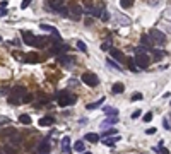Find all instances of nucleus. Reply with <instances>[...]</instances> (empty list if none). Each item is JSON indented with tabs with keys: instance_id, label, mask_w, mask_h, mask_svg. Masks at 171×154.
Here are the masks:
<instances>
[{
	"instance_id": "obj_35",
	"label": "nucleus",
	"mask_w": 171,
	"mask_h": 154,
	"mask_svg": "<svg viewBox=\"0 0 171 154\" xmlns=\"http://www.w3.org/2000/svg\"><path fill=\"white\" fill-rule=\"evenodd\" d=\"M31 101H33V94H31V93H26V94L22 96L21 103H31Z\"/></svg>"
},
{
	"instance_id": "obj_24",
	"label": "nucleus",
	"mask_w": 171,
	"mask_h": 154,
	"mask_svg": "<svg viewBox=\"0 0 171 154\" xmlns=\"http://www.w3.org/2000/svg\"><path fill=\"white\" fill-rule=\"evenodd\" d=\"M64 0H48V5H50V11H57L60 5H62Z\"/></svg>"
},
{
	"instance_id": "obj_20",
	"label": "nucleus",
	"mask_w": 171,
	"mask_h": 154,
	"mask_svg": "<svg viewBox=\"0 0 171 154\" xmlns=\"http://www.w3.org/2000/svg\"><path fill=\"white\" fill-rule=\"evenodd\" d=\"M111 91H113V94H122L123 91H125V86L122 82H117V84H113Z\"/></svg>"
},
{
	"instance_id": "obj_50",
	"label": "nucleus",
	"mask_w": 171,
	"mask_h": 154,
	"mask_svg": "<svg viewBox=\"0 0 171 154\" xmlns=\"http://www.w3.org/2000/svg\"><path fill=\"white\" fill-rule=\"evenodd\" d=\"M82 154H91V152H82Z\"/></svg>"
},
{
	"instance_id": "obj_40",
	"label": "nucleus",
	"mask_w": 171,
	"mask_h": 154,
	"mask_svg": "<svg viewBox=\"0 0 171 154\" xmlns=\"http://www.w3.org/2000/svg\"><path fill=\"white\" fill-rule=\"evenodd\" d=\"M151 120H152V113H145V115H144V122H151Z\"/></svg>"
},
{
	"instance_id": "obj_6",
	"label": "nucleus",
	"mask_w": 171,
	"mask_h": 154,
	"mask_svg": "<svg viewBox=\"0 0 171 154\" xmlns=\"http://www.w3.org/2000/svg\"><path fill=\"white\" fill-rule=\"evenodd\" d=\"M149 36L152 38V41L157 43V45H164V43H166V36H164V33H161L159 29H151Z\"/></svg>"
},
{
	"instance_id": "obj_21",
	"label": "nucleus",
	"mask_w": 171,
	"mask_h": 154,
	"mask_svg": "<svg viewBox=\"0 0 171 154\" xmlns=\"http://www.w3.org/2000/svg\"><path fill=\"white\" fill-rule=\"evenodd\" d=\"M86 140L87 142H91V144H96V142H99V135L98 134H86Z\"/></svg>"
},
{
	"instance_id": "obj_38",
	"label": "nucleus",
	"mask_w": 171,
	"mask_h": 154,
	"mask_svg": "<svg viewBox=\"0 0 171 154\" xmlns=\"http://www.w3.org/2000/svg\"><path fill=\"white\" fill-rule=\"evenodd\" d=\"M77 48H79L80 52H87V46H86L84 41H77Z\"/></svg>"
},
{
	"instance_id": "obj_11",
	"label": "nucleus",
	"mask_w": 171,
	"mask_h": 154,
	"mask_svg": "<svg viewBox=\"0 0 171 154\" xmlns=\"http://www.w3.org/2000/svg\"><path fill=\"white\" fill-rule=\"evenodd\" d=\"M110 53H111V58L117 60V62H125V60H127L122 50H115V48H111V50H110Z\"/></svg>"
},
{
	"instance_id": "obj_18",
	"label": "nucleus",
	"mask_w": 171,
	"mask_h": 154,
	"mask_svg": "<svg viewBox=\"0 0 171 154\" xmlns=\"http://www.w3.org/2000/svg\"><path fill=\"white\" fill-rule=\"evenodd\" d=\"M55 123V118L53 117H43L39 120V127H50V125H53Z\"/></svg>"
},
{
	"instance_id": "obj_51",
	"label": "nucleus",
	"mask_w": 171,
	"mask_h": 154,
	"mask_svg": "<svg viewBox=\"0 0 171 154\" xmlns=\"http://www.w3.org/2000/svg\"><path fill=\"white\" fill-rule=\"evenodd\" d=\"M0 41H2V36H0Z\"/></svg>"
},
{
	"instance_id": "obj_2",
	"label": "nucleus",
	"mask_w": 171,
	"mask_h": 154,
	"mask_svg": "<svg viewBox=\"0 0 171 154\" xmlns=\"http://www.w3.org/2000/svg\"><path fill=\"white\" fill-rule=\"evenodd\" d=\"M75 101H77V96L70 94L69 91H62L58 94V106H72V105H75Z\"/></svg>"
},
{
	"instance_id": "obj_48",
	"label": "nucleus",
	"mask_w": 171,
	"mask_h": 154,
	"mask_svg": "<svg viewBox=\"0 0 171 154\" xmlns=\"http://www.w3.org/2000/svg\"><path fill=\"white\" fill-rule=\"evenodd\" d=\"M92 24V17H87V19H86V26H91Z\"/></svg>"
},
{
	"instance_id": "obj_13",
	"label": "nucleus",
	"mask_w": 171,
	"mask_h": 154,
	"mask_svg": "<svg viewBox=\"0 0 171 154\" xmlns=\"http://www.w3.org/2000/svg\"><path fill=\"white\" fill-rule=\"evenodd\" d=\"M58 62L60 64H64V65H72L75 62V58L74 57H70V55H58Z\"/></svg>"
},
{
	"instance_id": "obj_32",
	"label": "nucleus",
	"mask_w": 171,
	"mask_h": 154,
	"mask_svg": "<svg viewBox=\"0 0 171 154\" xmlns=\"http://www.w3.org/2000/svg\"><path fill=\"white\" fill-rule=\"evenodd\" d=\"M75 151H77V152H84V149H86V146H84V142H82V140H77V142H75Z\"/></svg>"
},
{
	"instance_id": "obj_45",
	"label": "nucleus",
	"mask_w": 171,
	"mask_h": 154,
	"mask_svg": "<svg viewBox=\"0 0 171 154\" xmlns=\"http://www.w3.org/2000/svg\"><path fill=\"white\" fill-rule=\"evenodd\" d=\"M140 117V110H135L134 113H132V118H139Z\"/></svg>"
},
{
	"instance_id": "obj_16",
	"label": "nucleus",
	"mask_w": 171,
	"mask_h": 154,
	"mask_svg": "<svg viewBox=\"0 0 171 154\" xmlns=\"http://www.w3.org/2000/svg\"><path fill=\"white\" fill-rule=\"evenodd\" d=\"M62 152H64V154H70V137H64V139H62Z\"/></svg>"
},
{
	"instance_id": "obj_23",
	"label": "nucleus",
	"mask_w": 171,
	"mask_h": 154,
	"mask_svg": "<svg viewBox=\"0 0 171 154\" xmlns=\"http://www.w3.org/2000/svg\"><path fill=\"white\" fill-rule=\"evenodd\" d=\"M103 103H104V96H103V98H99L96 103H89V105H86V108H87V110H96V108L99 106V105H103Z\"/></svg>"
},
{
	"instance_id": "obj_34",
	"label": "nucleus",
	"mask_w": 171,
	"mask_h": 154,
	"mask_svg": "<svg viewBox=\"0 0 171 154\" xmlns=\"http://www.w3.org/2000/svg\"><path fill=\"white\" fill-rule=\"evenodd\" d=\"M120 4H122L123 9H130V7L134 5V0H120Z\"/></svg>"
},
{
	"instance_id": "obj_29",
	"label": "nucleus",
	"mask_w": 171,
	"mask_h": 154,
	"mask_svg": "<svg viewBox=\"0 0 171 154\" xmlns=\"http://www.w3.org/2000/svg\"><path fill=\"white\" fill-rule=\"evenodd\" d=\"M19 122L24 123V125H31V117H29V115H21V117H19Z\"/></svg>"
},
{
	"instance_id": "obj_37",
	"label": "nucleus",
	"mask_w": 171,
	"mask_h": 154,
	"mask_svg": "<svg viewBox=\"0 0 171 154\" xmlns=\"http://www.w3.org/2000/svg\"><path fill=\"white\" fill-rule=\"evenodd\" d=\"M106 64L110 65V67H113V69H117V70H122V67H120V65H117V64H115V62H113L111 58H108V60H106Z\"/></svg>"
},
{
	"instance_id": "obj_19",
	"label": "nucleus",
	"mask_w": 171,
	"mask_h": 154,
	"mask_svg": "<svg viewBox=\"0 0 171 154\" xmlns=\"http://www.w3.org/2000/svg\"><path fill=\"white\" fill-rule=\"evenodd\" d=\"M113 123H118V117H108L106 120L101 122V128L108 127V125H113Z\"/></svg>"
},
{
	"instance_id": "obj_22",
	"label": "nucleus",
	"mask_w": 171,
	"mask_h": 154,
	"mask_svg": "<svg viewBox=\"0 0 171 154\" xmlns=\"http://www.w3.org/2000/svg\"><path fill=\"white\" fill-rule=\"evenodd\" d=\"M103 112L106 113L108 117H118V110H117V108H111V106H104V108H103Z\"/></svg>"
},
{
	"instance_id": "obj_5",
	"label": "nucleus",
	"mask_w": 171,
	"mask_h": 154,
	"mask_svg": "<svg viewBox=\"0 0 171 154\" xmlns=\"http://www.w3.org/2000/svg\"><path fill=\"white\" fill-rule=\"evenodd\" d=\"M67 9H69V16L72 17V19H75V21H79L80 17H82V14H84L82 7H80L79 4H75V2H72Z\"/></svg>"
},
{
	"instance_id": "obj_1",
	"label": "nucleus",
	"mask_w": 171,
	"mask_h": 154,
	"mask_svg": "<svg viewBox=\"0 0 171 154\" xmlns=\"http://www.w3.org/2000/svg\"><path fill=\"white\" fill-rule=\"evenodd\" d=\"M24 94H26V87H24V86H16L12 91H9V94H7V101H9L11 105H19Z\"/></svg>"
},
{
	"instance_id": "obj_3",
	"label": "nucleus",
	"mask_w": 171,
	"mask_h": 154,
	"mask_svg": "<svg viewBox=\"0 0 171 154\" xmlns=\"http://www.w3.org/2000/svg\"><path fill=\"white\" fill-rule=\"evenodd\" d=\"M135 65H137V69H147L151 64V58L147 53H135Z\"/></svg>"
},
{
	"instance_id": "obj_4",
	"label": "nucleus",
	"mask_w": 171,
	"mask_h": 154,
	"mask_svg": "<svg viewBox=\"0 0 171 154\" xmlns=\"http://www.w3.org/2000/svg\"><path fill=\"white\" fill-rule=\"evenodd\" d=\"M82 82L87 84L89 87H96V86L99 84V79H98V75L94 74V72H84V74H82Z\"/></svg>"
},
{
	"instance_id": "obj_33",
	"label": "nucleus",
	"mask_w": 171,
	"mask_h": 154,
	"mask_svg": "<svg viewBox=\"0 0 171 154\" xmlns=\"http://www.w3.org/2000/svg\"><path fill=\"white\" fill-rule=\"evenodd\" d=\"M117 128H108V130H104V132H103V139L104 137H110V135H117Z\"/></svg>"
},
{
	"instance_id": "obj_49",
	"label": "nucleus",
	"mask_w": 171,
	"mask_h": 154,
	"mask_svg": "<svg viewBox=\"0 0 171 154\" xmlns=\"http://www.w3.org/2000/svg\"><path fill=\"white\" fill-rule=\"evenodd\" d=\"M5 122L9 123V118H0V123H5Z\"/></svg>"
},
{
	"instance_id": "obj_17",
	"label": "nucleus",
	"mask_w": 171,
	"mask_h": 154,
	"mask_svg": "<svg viewBox=\"0 0 171 154\" xmlns=\"http://www.w3.org/2000/svg\"><path fill=\"white\" fill-rule=\"evenodd\" d=\"M39 27H41V31H48V33H51L53 36H60V34H58V31H57V29H55L53 26H48V24L41 22V24H39Z\"/></svg>"
},
{
	"instance_id": "obj_41",
	"label": "nucleus",
	"mask_w": 171,
	"mask_h": 154,
	"mask_svg": "<svg viewBox=\"0 0 171 154\" xmlns=\"http://www.w3.org/2000/svg\"><path fill=\"white\" fill-rule=\"evenodd\" d=\"M99 17H101L103 21H108V19H110V14H108V12H104V11H103V12H101V16H99Z\"/></svg>"
},
{
	"instance_id": "obj_27",
	"label": "nucleus",
	"mask_w": 171,
	"mask_h": 154,
	"mask_svg": "<svg viewBox=\"0 0 171 154\" xmlns=\"http://www.w3.org/2000/svg\"><path fill=\"white\" fill-rule=\"evenodd\" d=\"M55 12H57V14H60L62 17H67V16H69V9H67L65 5H60V7H58V9H57Z\"/></svg>"
},
{
	"instance_id": "obj_31",
	"label": "nucleus",
	"mask_w": 171,
	"mask_h": 154,
	"mask_svg": "<svg viewBox=\"0 0 171 154\" xmlns=\"http://www.w3.org/2000/svg\"><path fill=\"white\" fill-rule=\"evenodd\" d=\"M125 62H127V65H128V69L132 70V72H137V70H139V69H137V65H135V62H134V60H132V58H128V60H125Z\"/></svg>"
},
{
	"instance_id": "obj_36",
	"label": "nucleus",
	"mask_w": 171,
	"mask_h": 154,
	"mask_svg": "<svg viewBox=\"0 0 171 154\" xmlns=\"http://www.w3.org/2000/svg\"><path fill=\"white\" fill-rule=\"evenodd\" d=\"M151 52H154V58L156 60H161L164 57V52H157V50H151Z\"/></svg>"
},
{
	"instance_id": "obj_10",
	"label": "nucleus",
	"mask_w": 171,
	"mask_h": 154,
	"mask_svg": "<svg viewBox=\"0 0 171 154\" xmlns=\"http://www.w3.org/2000/svg\"><path fill=\"white\" fill-rule=\"evenodd\" d=\"M48 43V36H34V43L33 46L34 48H45Z\"/></svg>"
},
{
	"instance_id": "obj_7",
	"label": "nucleus",
	"mask_w": 171,
	"mask_h": 154,
	"mask_svg": "<svg viewBox=\"0 0 171 154\" xmlns=\"http://www.w3.org/2000/svg\"><path fill=\"white\" fill-rule=\"evenodd\" d=\"M50 139L46 137V139H43L41 142L38 144V147L34 149V152L36 154H50Z\"/></svg>"
},
{
	"instance_id": "obj_25",
	"label": "nucleus",
	"mask_w": 171,
	"mask_h": 154,
	"mask_svg": "<svg viewBox=\"0 0 171 154\" xmlns=\"http://www.w3.org/2000/svg\"><path fill=\"white\" fill-rule=\"evenodd\" d=\"M111 45H113L111 38H108V39H104V41L101 43V50L103 52H108V50H111Z\"/></svg>"
},
{
	"instance_id": "obj_28",
	"label": "nucleus",
	"mask_w": 171,
	"mask_h": 154,
	"mask_svg": "<svg viewBox=\"0 0 171 154\" xmlns=\"http://www.w3.org/2000/svg\"><path fill=\"white\" fill-rule=\"evenodd\" d=\"M104 11V9H103V5H99V7H92V11H91V14L94 17H99L101 16V12Z\"/></svg>"
},
{
	"instance_id": "obj_42",
	"label": "nucleus",
	"mask_w": 171,
	"mask_h": 154,
	"mask_svg": "<svg viewBox=\"0 0 171 154\" xmlns=\"http://www.w3.org/2000/svg\"><path fill=\"white\" fill-rule=\"evenodd\" d=\"M29 4H31V0H22L21 9H26V7H29Z\"/></svg>"
},
{
	"instance_id": "obj_43",
	"label": "nucleus",
	"mask_w": 171,
	"mask_h": 154,
	"mask_svg": "<svg viewBox=\"0 0 171 154\" xmlns=\"http://www.w3.org/2000/svg\"><path fill=\"white\" fill-rule=\"evenodd\" d=\"M132 99H134V101H139V99H142V94H140V93H135V94L132 96Z\"/></svg>"
},
{
	"instance_id": "obj_14",
	"label": "nucleus",
	"mask_w": 171,
	"mask_h": 154,
	"mask_svg": "<svg viewBox=\"0 0 171 154\" xmlns=\"http://www.w3.org/2000/svg\"><path fill=\"white\" fill-rule=\"evenodd\" d=\"M118 140H120V135L117 134V135H113V137H104V139H103V144H104V146H110V147H113V146H115Z\"/></svg>"
},
{
	"instance_id": "obj_44",
	"label": "nucleus",
	"mask_w": 171,
	"mask_h": 154,
	"mask_svg": "<svg viewBox=\"0 0 171 154\" xmlns=\"http://www.w3.org/2000/svg\"><path fill=\"white\" fill-rule=\"evenodd\" d=\"M156 132H157L156 128H147V130H145V134H147V135H154Z\"/></svg>"
},
{
	"instance_id": "obj_26",
	"label": "nucleus",
	"mask_w": 171,
	"mask_h": 154,
	"mask_svg": "<svg viewBox=\"0 0 171 154\" xmlns=\"http://www.w3.org/2000/svg\"><path fill=\"white\" fill-rule=\"evenodd\" d=\"M92 0H84V9L82 11L84 12H87V14H91V11H92Z\"/></svg>"
},
{
	"instance_id": "obj_15",
	"label": "nucleus",
	"mask_w": 171,
	"mask_h": 154,
	"mask_svg": "<svg viewBox=\"0 0 171 154\" xmlns=\"http://www.w3.org/2000/svg\"><path fill=\"white\" fill-rule=\"evenodd\" d=\"M22 39H24L26 45L33 46V43H34V34H31L29 31H24V33H22Z\"/></svg>"
},
{
	"instance_id": "obj_12",
	"label": "nucleus",
	"mask_w": 171,
	"mask_h": 154,
	"mask_svg": "<svg viewBox=\"0 0 171 154\" xmlns=\"http://www.w3.org/2000/svg\"><path fill=\"white\" fill-rule=\"evenodd\" d=\"M38 60H39V57H38L36 52H29V53H26V57H24V62H26V64H38Z\"/></svg>"
},
{
	"instance_id": "obj_8",
	"label": "nucleus",
	"mask_w": 171,
	"mask_h": 154,
	"mask_svg": "<svg viewBox=\"0 0 171 154\" xmlns=\"http://www.w3.org/2000/svg\"><path fill=\"white\" fill-rule=\"evenodd\" d=\"M140 45L144 48H147V52H151V50L154 48V41H152V38H151L149 34H142V36H140Z\"/></svg>"
},
{
	"instance_id": "obj_47",
	"label": "nucleus",
	"mask_w": 171,
	"mask_h": 154,
	"mask_svg": "<svg viewBox=\"0 0 171 154\" xmlns=\"http://www.w3.org/2000/svg\"><path fill=\"white\" fill-rule=\"evenodd\" d=\"M0 94H9V87H2V89H0Z\"/></svg>"
},
{
	"instance_id": "obj_30",
	"label": "nucleus",
	"mask_w": 171,
	"mask_h": 154,
	"mask_svg": "<svg viewBox=\"0 0 171 154\" xmlns=\"http://www.w3.org/2000/svg\"><path fill=\"white\" fill-rule=\"evenodd\" d=\"M2 149V152L4 154H17V151L16 149H12L11 146H4V147H0Z\"/></svg>"
},
{
	"instance_id": "obj_39",
	"label": "nucleus",
	"mask_w": 171,
	"mask_h": 154,
	"mask_svg": "<svg viewBox=\"0 0 171 154\" xmlns=\"http://www.w3.org/2000/svg\"><path fill=\"white\" fill-rule=\"evenodd\" d=\"M154 151L159 152V154H169V151H168L166 147H154Z\"/></svg>"
},
{
	"instance_id": "obj_9",
	"label": "nucleus",
	"mask_w": 171,
	"mask_h": 154,
	"mask_svg": "<svg viewBox=\"0 0 171 154\" xmlns=\"http://www.w3.org/2000/svg\"><path fill=\"white\" fill-rule=\"evenodd\" d=\"M22 137H21V134H17L16 130L12 134H9V137H7V142L11 144V146H17V144H21Z\"/></svg>"
},
{
	"instance_id": "obj_46",
	"label": "nucleus",
	"mask_w": 171,
	"mask_h": 154,
	"mask_svg": "<svg viewBox=\"0 0 171 154\" xmlns=\"http://www.w3.org/2000/svg\"><path fill=\"white\" fill-rule=\"evenodd\" d=\"M7 16V9H4V7H0V17Z\"/></svg>"
}]
</instances>
